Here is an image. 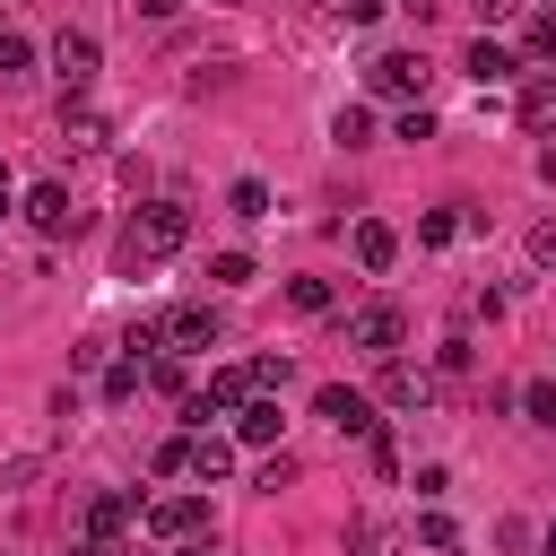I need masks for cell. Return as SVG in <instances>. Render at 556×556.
<instances>
[{"instance_id": "obj_1", "label": "cell", "mask_w": 556, "mask_h": 556, "mask_svg": "<svg viewBox=\"0 0 556 556\" xmlns=\"http://www.w3.org/2000/svg\"><path fill=\"white\" fill-rule=\"evenodd\" d=\"M182 243H191V208H182V200H148V208H130L113 261H122V278H148V269H165Z\"/></svg>"}, {"instance_id": "obj_2", "label": "cell", "mask_w": 556, "mask_h": 556, "mask_svg": "<svg viewBox=\"0 0 556 556\" xmlns=\"http://www.w3.org/2000/svg\"><path fill=\"white\" fill-rule=\"evenodd\" d=\"M130 348H139V356H200V348H217V313H208V304H165Z\"/></svg>"}, {"instance_id": "obj_3", "label": "cell", "mask_w": 556, "mask_h": 556, "mask_svg": "<svg viewBox=\"0 0 556 556\" xmlns=\"http://www.w3.org/2000/svg\"><path fill=\"white\" fill-rule=\"evenodd\" d=\"M339 339H348V348H365V356H400L408 313H400L391 295H365V304H348V313H339Z\"/></svg>"}, {"instance_id": "obj_4", "label": "cell", "mask_w": 556, "mask_h": 556, "mask_svg": "<svg viewBox=\"0 0 556 556\" xmlns=\"http://www.w3.org/2000/svg\"><path fill=\"white\" fill-rule=\"evenodd\" d=\"M426 78H434L426 52H374V61H365V87H374L382 104H426Z\"/></svg>"}, {"instance_id": "obj_5", "label": "cell", "mask_w": 556, "mask_h": 556, "mask_svg": "<svg viewBox=\"0 0 556 556\" xmlns=\"http://www.w3.org/2000/svg\"><path fill=\"white\" fill-rule=\"evenodd\" d=\"M434 365H408V356H382V374H374V408H434Z\"/></svg>"}, {"instance_id": "obj_6", "label": "cell", "mask_w": 556, "mask_h": 556, "mask_svg": "<svg viewBox=\"0 0 556 556\" xmlns=\"http://www.w3.org/2000/svg\"><path fill=\"white\" fill-rule=\"evenodd\" d=\"M26 226H35L43 243H61V235H78V226H87V208L70 200V182H35V191H26Z\"/></svg>"}, {"instance_id": "obj_7", "label": "cell", "mask_w": 556, "mask_h": 556, "mask_svg": "<svg viewBox=\"0 0 556 556\" xmlns=\"http://www.w3.org/2000/svg\"><path fill=\"white\" fill-rule=\"evenodd\" d=\"M96 70H104V52H96V35H52V78H61V96H87L96 87Z\"/></svg>"}, {"instance_id": "obj_8", "label": "cell", "mask_w": 556, "mask_h": 556, "mask_svg": "<svg viewBox=\"0 0 556 556\" xmlns=\"http://www.w3.org/2000/svg\"><path fill=\"white\" fill-rule=\"evenodd\" d=\"M139 521H148L165 547H182V539L208 530V504H200V495H156V504H139Z\"/></svg>"}, {"instance_id": "obj_9", "label": "cell", "mask_w": 556, "mask_h": 556, "mask_svg": "<svg viewBox=\"0 0 556 556\" xmlns=\"http://www.w3.org/2000/svg\"><path fill=\"white\" fill-rule=\"evenodd\" d=\"M313 417H330L339 434H374V426H382V417H374V400H365V391H348V382H321V391H313Z\"/></svg>"}, {"instance_id": "obj_10", "label": "cell", "mask_w": 556, "mask_h": 556, "mask_svg": "<svg viewBox=\"0 0 556 556\" xmlns=\"http://www.w3.org/2000/svg\"><path fill=\"white\" fill-rule=\"evenodd\" d=\"M513 122H521L530 139H556V70H530V78H521V96H513Z\"/></svg>"}, {"instance_id": "obj_11", "label": "cell", "mask_w": 556, "mask_h": 556, "mask_svg": "<svg viewBox=\"0 0 556 556\" xmlns=\"http://www.w3.org/2000/svg\"><path fill=\"white\" fill-rule=\"evenodd\" d=\"M460 70H469L478 87H504V78H521V52H513V43H495V35H478V43L460 52Z\"/></svg>"}, {"instance_id": "obj_12", "label": "cell", "mask_w": 556, "mask_h": 556, "mask_svg": "<svg viewBox=\"0 0 556 556\" xmlns=\"http://www.w3.org/2000/svg\"><path fill=\"white\" fill-rule=\"evenodd\" d=\"M278 426H287V417H278V400H269V391H252V400L235 408V443H252V452H269V443H278Z\"/></svg>"}, {"instance_id": "obj_13", "label": "cell", "mask_w": 556, "mask_h": 556, "mask_svg": "<svg viewBox=\"0 0 556 556\" xmlns=\"http://www.w3.org/2000/svg\"><path fill=\"white\" fill-rule=\"evenodd\" d=\"M130 521H139V495H96L87 504V539H104V547H122Z\"/></svg>"}, {"instance_id": "obj_14", "label": "cell", "mask_w": 556, "mask_h": 556, "mask_svg": "<svg viewBox=\"0 0 556 556\" xmlns=\"http://www.w3.org/2000/svg\"><path fill=\"white\" fill-rule=\"evenodd\" d=\"M391 261H400V235H391L382 217H356V269H365V278H382Z\"/></svg>"}, {"instance_id": "obj_15", "label": "cell", "mask_w": 556, "mask_h": 556, "mask_svg": "<svg viewBox=\"0 0 556 556\" xmlns=\"http://www.w3.org/2000/svg\"><path fill=\"white\" fill-rule=\"evenodd\" d=\"M96 139H104V122H96V104H87V96H61V148L78 156V148H96Z\"/></svg>"}, {"instance_id": "obj_16", "label": "cell", "mask_w": 556, "mask_h": 556, "mask_svg": "<svg viewBox=\"0 0 556 556\" xmlns=\"http://www.w3.org/2000/svg\"><path fill=\"white\" fill-rule=\"evenodd\" d=\"M226 469H235V443H226V434H208V426H200V434H191V478H200V486H217V478H226Z\"/></svg>"}, {"instance_id": "obj_17", "label": "cell", "mask_w": 556, "mask_h": 556, "mask_svg": "<svg viewBox=\"0 0 556 556\" xmlns=\"http://www.w3.org/2000/svg\"><path fill=\"white\" fill-rule=\"evenodd\" d=\"M513 400H521V417H530V426H547V434H556V374H539V382H521Z\"/></svg>"}, {"instance_id": "obj_18", "label": "cell", "mask_w": 556, "mask_h": 556, "mask_svg": "<svg viewBox=\"0 0 556 556\" xmlns=\"http://www.w3.org/2000/svg\"><path fill=\"white\" fill-rule=\"evenodd\" d=\"M139 382H148V356H122V365H104V400H139Z\"/></svg>"}, {"instance_id": "obj_19", "label": "cell", "mask_w": 556, "mask_h": 556, "mask_svg": "<svg viewBox=\"0 0 556 556\" xmlns=\"http://www.w3.org/2000/svg\"><path fill=\"white\" fill-rule=\"evenodd\" d=\"M148 469H156V478H191V434H165V443L148 452Z\"/></svg>"}, {"instance_id": "obj_20", "label": "cell", "mask_w": 556, "mask_h": 556, "mask_svg": "<svg viewBox=\"0 0 556 556\" xmlns=\"http://www.w3.org/2000/svg\"><path fill=\"white\" fill-rule=\"evenodd\" d=\"M521 61H556V9H539V17L521 26Z\"/></svg>"}, {"instance_id": "obj_21", "label": "cell", "mask_w": 556, "mask_h": 556, "mask_svg": "<svg viewBox=\"0 0 556 556\" xmlns=\"http://www.w3.org/2000/svg\"><path fill=\"white\" fill-rule=\"evenodd\" d=\"M330 139H339V148H374V113H365V104H348V113L330 122Z\"/></svg>"}, {"instance_id": "obj_22", "label": "cell", "mask_w": 556, "mask_h": 556, "mask_svg": "<svg viewBox=\"0 0 556 556\" xmlns=\"http://www.w3.org/2000/svg\"><path fill=\"white\" fill-rule=\"evenodd\" d=\"M226 208H235L243 226H252V217H269V182H252V174H243V182L226 191Z\"/></svg>"}, {"instance_id": "obj_23", "label": "cell", "mask_w": 556, "mask_h": 556, "mask_svg": "<svg viewBox=\"0 0 556 556\" xmlns=\"http://www.w3.org/2000/svg\"><path fill=\"white\" fill-rule=\"evenodd\" d=\"M452 235H460V208H426V217H417V243H426V252H443Z\"/></svg>"}, {"instance_id": "obj_24", "label": "cell", "mask_w": 556, "mask_h": 556, "mask_svg": "<svg viewBox=\"0 0 556 556\" xmlns=\"http://www.w3.org/2000/svg\"><path fill=\"white\" fill-rule=\"evenodd\" d=\"M208 278H217V287H252L261 269H252V252H208Z\"/></svg>"}, {"instance_id": "obj_25", "label": "cell", "mask_w": 556, "mask_h": 556, "mask_svg": "<svg viewBox=\"0 0 556 556\" xmlns=\"http://www.w3.org/2000/svg\"><path fill=\"white\" fill-rule=\"evenodd\" d=\"M417 547H426V556H460V530H452L443 513H426V521H417Z\"/></svg>"}, {"instance_id": "obj_26", "label": "cell", "mask_w": 556, "mask_h": 556, "mask_svg": "<svg viewBox=\"0 0 556 556\" xmlns=\"http://www.w3.org/2000/svg\"><path fill=\"white\" fill-rule=\"evenodd\" d=\"M287 304L295 313H330V278H287Z\"/></svg>"}, {"instance_id": "obj_27", "label": "cell", "mask_w": 556, "mask_h": 556, "mask_svg": "<svg viewBox=\"0 0 556 556\" xmlns=\"http://www.w3.org/2000/svg\"><path fill=\"white\" fill-rule=\"evenodd\" d=\"M469 365H478V348H469V339H460V330H452V339H443V348H434V382H443V374H469Z\"/></svg>"}, {"instance_id": "obj_28", "label": "cell", "mask_w": 556, "mask_h": 556, "mask_svg": "<svg viewBox=\"0 0 556 556\" xmlns=\"http://www.w3.org/2000/svg\"><path fill=\"white\" fill-rule=\"evenodd\" d=\"M148 391H156V400H191V391H182V365H174V356H148Z\"/></svg>"}, {"instance_id": "obj_29", "label": "cell", "mask_w": 556, "mask_h": 556, "mask_svg": "<svg viewBox=\"0 0 556 556\" xmlns=\"http://www.w3.org/2000/svg\"><path fill=\"white\" fill-rule=\"evenodd\" d=\"M252 486H261V495H278V486H295V452H269V460H261V478H252Z\"/></svg>"}, {"instance_id": "obj_30", "label": "cell", "mask_w": 556, "mask_h": 556, "mask_svg": "<svg viewBox=\"0 0 556 556\" xmlns=\"http://www.w3.org/2000/svg\"><path fill=\"white\" fill-rule=\"evenodd\" d=\"M26 61H35V43H26V35H17V26H0V78H17V70H26Z\"/></svg>"}, {"instance_id": "obj_31", "label": "cell", "mask_w": 556, "mask_h": 556, "mask_svg": "<svg viewBox=\"0 0 556 556\" xmlns=\"http://www.w3.org/2000/svg\"><path fill=\"white\" fill-rule=\"evenodd\" d=\"M391 139H434V113H426V104H400V122H391Z\"/></svg>"}, {"instance_id": "obj_32", "label": "cell", "mask_w": 556, "mask_h": 556, "mask_svg": "<svg viewBox=\"0 0 556 556\" xmlns=\"http://www.w3.org/2000/svg\"><path fill=\"white\" fill-rule=\"evenodd\" d=\"M243 374H252V391H287V356H252Z\"/></svg>"}, {"instance_id": "obj_33", "label": "cell", "mask_w": 556, "mask_h": 556, "mask_svg": "<svg viewBox=\"0 0 556 556\" xmlns=\"http://www.w3.org/2000/svg\"><path fill=\"white\" fill-rule=\"evenodd\" d=\"M443 495H452V469L426 460V469H417V504H443Z\"/></svg>"}, {"instance_id": "obj_34", "label": "cell", "mask_w": 556, "mask_h": 556, "mask_svg": "<svg viewBox=\"0 0 556 556\" xmlns=\"http://www.w3.org/2000/svg\"><path fill=\"white\" fill-rule=\"evenodd\" d=\"M365 452H374V469H382V478L400 469V443H391V426H374V434H365Z\"/></svg>"}, {"instance_id": "obj_35", "label": "cell", "mask_w": 556, "mask_h": 556, "mask_svg": "<svg viewBox=\"0 0 556 556\" xmlns=\"http://www.w3.org/2000/svg\"><path fill=\"white\" fill-rule=\"evenodd\" d=\"M530 261H539V269H556V217H539V226H530Z\"/></svg>"}, {"instance_id": "obj_36", "label": "cell", "mask_w": 556, "mask_h": 556, "mask_svg": "<svg viewBox=\"0 0 556 556\" xmlns=\"http://www.w3.org/2000/svg\"><path fill=\"white\" fill-rule=\"evenodd\" d=\"M374 547H382V530L374 521H348V556H374Z\"/></svg>"}, {"instance_id": "obj_37", "label": "cell", "mask_w": 556, "mask_h": 556, "mask_svg": "<svg viewBox=\"0 0 556 556\" xmlns=\"http://www.w3.org/2000/svg\"><path fill=\"white\" fill-rule=\"evenodd\" d=\"M139 17H148V26H165V17H182V0H139Z\"/></svg>"}, {"instance_id": "obj_38", "label": "cell", "mask_w": 556, "mask_h": 556, "mask_svg": "<svg viewBox=\"0 0 556 556\" xmlns=\"http://www.w3.org/2000/svg\"><path fill=\"white\" fill-rule=\"evenodd\" d=\"M61 556H122V547H104V539H87V530H78V539H70Z\"/></svg>"}, {"instance_id": "obj_39", "label": "cell", "mask_w": 556, "mask_h": 556, "mask_svg": "<svg viewBox=\"0 0 556 556\" xmlns=\"http://www.w3.org/2000/svg\"><path fill=\"white\" fill-rule=\"evenodd\" d=\"M469 9H478V17H486V26H495V17H513V9H521V0H469Z\"/></svg>"}, {"instance_id": "obj_40", "label": "cell", "mask_w": 556, "mask_h": 556, "mask_svg": "<svg viewBox=\"0 0 556 556\" xmlns=\"http://www.w3.org/2000/svg\"><path fill=\"white\" fill-rule=\"evenodd\" d=\"M539 182H556V139H547V148H539Z\"/></svg>"}, {"instance_id": "obj_41", "label": "cell", "mask_w": 556, "mask_h": 556, "mask_svg": "<svg viewBox=\"0 0 556 556\" xmlns=\"http://www.w3.org/2000/svg\"><path fill=\"white\" fill-rule=\"evenodd\" d=\"M174 556H217V547H208V539H182V547H174Z\"/></svg>"}, {"instance_id": "obj_42", "label": "cell", "mask_w": 556, "mask_h": 556, "mask_svg": "<svg viewBox=\"0 0 556 556\" xmlns=\"http://www.w3.org/2000/svg\"><path fill=\"white\" fill-rule=\"evenodd\" d=\"M539 556H556V521H547V530H539Z\"/></svg>"}, {"instance_id": "obj_43", "label": "cell", "mask_w": 556, "mask_h": 556, "mask_svg": "<svg viewBox=\"0 0 556 556\" xmlns=\"http://www.w3.org/2000/svg\"><path fill=\"white\" fill-rule=\"evenodd\" d=\"M0 217H9V165H0Z\"/></svg>"}, {"instance_id": "obj_44", "label": "cell", "mask_w": 556, "mask_h": 556, "mask_svg": "<svg viewBox=\"0 0 556 556\" xmlns=\"http://www.w3.org/2000/svg\"><path fill=\"white\" fill-rule=\"evenodd\" d=\"M313 9H330V17H339V9H348V0H313Z\"/></svg>"}, {"instance_id": "obj_45", "label": "cell", "mask_w": 556, "mask_h": 556, "mask_svg": "<svg viewBox=\"0 0 556 556\" xmlns=\"http://www.w3.org/2000/svg\"><path fill=\"white\" fill-rule=\"evenodd\" d=\"M217 9H243V0H217Z\"/></svg>"}, {"instance_id": "obj_46", "label": "cell", "mask_w": 556, "mask_h": 556, "mask_svg": "<svg viewBox=\"0 0 556 556\" xmlns=\"http://www.w3.org/2000/svg\"><path fill=\"white\" fill-rule=\"evenodd\" d=\"M122 556H139V547H122Z\"/></svg>"}, {"instance_id": "obj_47", "label": "cell", "mask_w": 556, "mask_h": 556, "mask_svg": "<svg viewBox=\"0 0 556 556\" xmlns=\"http://www.w3.org/2000/svg\"><path fill=\"white\" fill-rule=\"evenodd\" d=\"M382 9H400V0H382Z\"/></svg>"}]
</instances>
